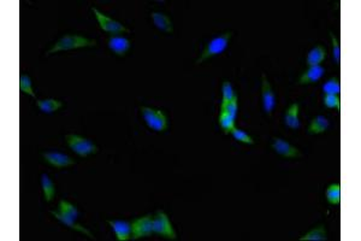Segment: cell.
I'll list each match as a JSON object with an SVG mask.
<instances>
[{
  "mask_svg": "<svg viewBox=\"0 0 361 241\" xmlns=\"http://www.w3.org/2000/svg\"><path fill=\"white\" fill-rule=\"evenodd\" d=\"M90 46H96V41L82 37V35L66 34L54 44V46L47 52L46 56L59 51H69V49L81 48V47H90Z\"/></svg>",
  "mask_w": 361,
  "mask_h": 241,
  "instance_id": "1",
  "label": "cell"
},
{
  "mask_svg": "<svg viewBox=\"0 0 361 241\" xmlns=\"http://www.w3.org/2000/svg\"><path fill=\"white\" fill-rule=\"evenodd\" d=\"M232 37V33L231 32H226L224 34L219 35V37L213 38L210 43L207 44L206 48H205L204 53L201 54V57L196 60V64H200V63L204 62L205 59L207 58L213 57V56H218V54H222L224 51L226 49L227 45H229V41L230 39Z\"/></svg>",
  "mask_w": 361,
  "mask_h": 241,
  "instance_id": "2",
  "label": "cell"
},
{
  "mask_svg": "<svg viewBox=\"0 0 361 241\" xmlns=\"http://www.w3.org/2000/svg\"><path fill=\"white\" fill-rule=\"evenodd\" d=\"M141 113L147 126L155 132H164L168 128V117L162 110L152 109V107L142 106L141 107Z\"/></svg>",
  "mask_w": 361,
  "mask_h": 241,
  "instance_id": "3",
  "label": "cell"
},
{
  "mask_svg": "<svg viewBox=\"0 0 361 241\" xmlns=\"http://www.w3.org/2000/svg\"><path fill=\"white\" fill-rule=\"evenodd\" d=\"M66 143H68L69 147H70L75 153H77L81 157H87L90 154L96 153L98 152V147L91 143L90 140L86 139V138L79 137V135L69 134L65 137Z\"/></svg>",
  "mask_w": 361,
  "mask_h": 241,
  "instance_id": "4",
  "label": "cell"
},
{
  "mask_svg": "<svg viewBox=\"0 0 361 241\" xmlns=\"http://www.w3.org/2000/svg\"><path fill=\"white\" fill-rule=\"evenodd\" d=\"M153 233L168 238V239H176V232H175L168 215L162 210H158L157 216L153 218Z\"/></svg>",
  "mask_w": 361,
  "mask_h": 241,
  "instance_id": "5",
  "label": "cell"
},
{
  "mask_svg": "<svg viewBox=\"0 0 361 241\" xmlns=\"http://www.w3.org/2000/svg\"><path fill=\"white\" fill-rule=\"evenodd\" d=\"M132 229L133 240L149 237L151 234H153V216L146 215L143 217L136 218L132 222Z\"/></svg>",
  "mask_w": 361,
  "mask_h": 241,
  "instance_id": "6",
  "label": "cell"
},
{
  "mask_svg": "<svg viewBox=\"0 0 361 241\" xmlns=\"http://www.w3.org/2000/svg\"><path fill=\"white\" fill-rule=\"evenodd\" d=\"M91 11L95 15L96 19H98L100 28H101L104 32L111 33V34H118V33H129V29L127 27H124L123 24L119 23V22L115 21V19L107 17L106 15H104L102 12L96 9V7H93Z\"/></svg>",
  "mask_w": 361,
  "mask_h": 241,
  "instance_id": "7",
  "label": "cell"
},
{
  "mask_svg": "<svg viewBox=\"0 0 361 241\" xmlns=\"http://www.w3.org/2000/svg\"><path fill=\"white\" fill-rule=\"evenodd\" d=\"M262 77H263V86H262L263 107L264 111L268 113L269 116H271L272 111H273L274 107H276V96H274L273 90H272L266 75L263 74Z\"/></svg>",
  "mask_w": 361,
  "mask_h": 241,
  "instance_id": "8",
  "label": "cell"
},
{
  "mask_svg": "<svg viewBox=\"0 0 361 241\" xmlns=\"http://www.w3.org/2000/svg\"><path fill=\"white\" fill-rule=\"evenodd\" d=\"M272 148L277 154L287 158H299L301 157V152L298 147L289 144L288 141L283 140L282 138H273L272 141Z\"/></svg>",
  "mask_w": 361,
  "mask_h": 241,
  "instance_id": "9",
  "label": "cell"
},
{
  "mask_svg": "<svg viewBox=\"0 0 361 241\" xmlns=\"http://www.w3.org/2000/svg\"><path fill=\"white\" fill-rule=\"evenodd\" d=\"M108 224L112 228L113 233H115L116 238H117L118 241H127L132 239V223L128 222V221H122V220H113V221H107Z\"/></svg>",
  "mask_w": 361,
  "mask_h": 241,
  "instance_id": "10",
  "label": "cell"
},
{
  "mask_svg": "<svg viewBox=\"0 0 361 241\" xmlns=\"http://www.w3.org/2000/svg\"><path fill=\"white\" fill-rule=\"evenodd\" d=\"M43 157L45 158L47 163L55 168H65L75 164V160L70 156L60 153V152H44Z\"/></svg>",
  "mask_w": 361,
  "mask_h": 241,
  "instance_id": "11",
  "label": "cell"
},
{
  "mask_svg": "<svg viewBox=\"0 0 361 241\" xmlns=\"http://www.w3.org/2000/svg\"><path fill=\"white\" fill-rule=\"evenodd\" d=\"M324 74H325V69L321 65L310 66V68L300 76L299 84L300 85L315 84V82L319 81V80L324 76Z\"/></svg>",
  "mask_w": 361,
  "mask_h": 241,
  "instance_id": "12",
  "label": "cell"
},
{
  "mask_svg": "<svg viewBox=\"0 0 361 241\" xmlns=\"http://www.w3.org/2000/svg\"><path fill=\"white\" fill-rule=\"evenodd\" d=\"M130 40L123 37H111L108 39V47L113 53L118 56H124L130 48Z\"/></svg>",
  "mask_w": 361,
  "mask_h": 241,
  "instance_id": "13",
  "label": "cell"
},
{
  "mask_svg": "<svg viewBox=\"0 0 361 241\" xmlns=\"http://www.w3.org/2000/svg\"><path fill=\"white\" fill-rule=\"evenodd\" d=\"M299 111H300V105L299 102H294L290 106L288 107L287 112H285L284 116V123L288 128L296 130L300 128V118H299Z\"/></svg>",
  "mask_w": 361,
  "mask_h": 241,
  "instance_id": "14",
  "label": "cell"
},
{
  "mask_svg": "<svg viewBox=\"0 0 361 241\" xmlns=\"http://www.w3.org/2000/svg\"><path fill=\"white\" fill-rule=\"evenodd\" d=\"M151 17H152V21H153L154 26L157 27L159 30H162V32H165V33L174 32V26H172L171 19L169 18L166 15H164V13H162V12H152Z\"/></svg>",
  "mask_w": 361,
  "mask_h": 241,
  "instance_id": "15",
  "label": "cell"
},
{
  "mask_svg": "<svg viewBox=\"0 0 361 241\" xmlns=\"http://www.w3.org/2000/svg\"><path fill=\"white\" fill-rule=\"evenodd\" d=\"M325 58H326V49H325L323 46L318 45L313 47V48L308 52L307 64L308 66L320 65V63L323 62Z\"/></svg>",
  "mask_w": 361,
  "mask_h": 241,
  "instance_id": "16",
  "label": "cell"
},
{
  "mask_svg": "<svg viewBox=\"0 0 361 241\" xmlns=\"http://www.w3.org/2000/svg\"><path fill=\"white\" fill-rule=\"evenodd\" d=\"M51 213L54 216L55 218H57L58 221H60V222L65 224V226H68L69 228L75 229V231L81 232V233H83V234L87 235V237H90V239H94V237H93V235H91V233L90 231H87V229H86L85 227L80 226V224H76V223H75V221H72V220H70V218H68V217H66V216H64L63 213L57 212V211H51Z\"/></svg>",
  "mask_w": 361,
  "mask_h": 241,
  "instance_id": "17",
  "label": "cell"
},
{
  "mask_svg": "<svg viewBox=\"0 0 361 241\" xmlns=\"http://www.w3.org/2000/svg\"><path fill=\"white\" fill-rule=\"evenodd\" d=\"M330 122L325 116H316L311 122L310 127H308V133L310 134H320L324 133L325 130L329 128Z\"/></svg>",
  "mask_w": 361,
  "mask_h": 241,
  "instance_id": "18",
  "label": "cell"
},
{
  "mask_svg": "<svg viewBox=\"0 0 361 241\" xmlns=\"http://www.w3.org/2000/svg\"><path fill=\"white\" fill-rule=\"evenodd\" d=\"M300 240H302V241H304V240H308V241H325V240H327V234H326V231H325V227L323 226V224L316 227V228H313L312 231L306 233L304 237L300 238Z\"/></svg>",
  "mask_w": 361,
  "mask_h": 241,
  "instance_id": "19",
  "label": "cell"
},
{
  "mask_svg": "<svg viewBox=\"0 0 361 241\" xmlns=\"http://www.w3.org/2000/svg\"><path fill=\"white\" fill-rule=\"evenodd\" d=\"M38 104V107L44 113H52L57 111L59 107H62V101L55 100V99H44V100H38L36 101Z\"/></svg>",
  "mask_w": 361,
  "mask_h": 241,
  "instance_id": "20",
  "label": "cell"
},
{
  "mask_svg": "<svg viewBox=\"0 0 361 241\" xmlns=\"http://www.w3.org/2000/svg\"><path fill=\"white\" fill-rule=\"evenodd\" d=\"M41 186H43L45 200L51 201L55 194V190L53 182H52V180L49 179L47 174H43V175H41Z\"/></svg>",
  "mask_w": 361,
  "mask_h": 241,
  "instance_id": "21",
  "label": "cell"
},
{
  "mask_svg": "<svg viewBox=\"0 0 361 241\" xmlns=\"http://www.w3.org/2000/svg\"><path fill=\"white\" fill-rule=\"evenodd\" d=\"M326 200L331 205H338L341 203V185L332 184L326 190Z\"/></svg>",
  "mask_w": 361,
  "mask_h": 241,
  "instance_id": "22",
  "label": "cell"
},
{
  "mask_svg": "<svg viewBox=\"0 0 361 241\" xmlns=\"http://www.w3.org/2000/svg\"><path fill=\"white\" fill-rule=\"evenodd\" d=\"M59 209L60 213H63L64 216H66L68 218H70L72 221H76L77 217H79V211H77V207L75 205L69 203V201L60 200L59 203Z\"/></svg>",
  "mask_w": 361,
  "mask_h": 241,
  "instance_id": "23",
  "label": "cell"
},
{
  "mask_svg": "<svg viewBox=\"0 0 361 241\" xmlns=\"http://www.w3.org/2000/svg\"><path fill=\"white\" fill-rule=\"evenodd\" d=\"M219 124H221L222 129L224 130L226 134H229L232 129L235 128V120L230 115H227L226 111L221 110V115H219Z\"/></svg>",
  "mask_w": 361,
  "mask_h": 241,
  "instance_id": "24",
  "label": "cell"
},
{
  "mask_svg": "<svg viewBox=\"0 0 361 241\" xmlns=\"http://www.w3.org/2000/svg\"><path fill=\"white\" fill-rule=\"evenodd\" d=\"M323 91L325 94H336L338 96L341 92V85L337 79H330L323 85Z\"/></svg>",
  "mask_w": 361,
  "mask_h": 241,
  "instance_id": "25",
  "label": "cell"
},
{
  "mask_svg": "<svg viewBox=\"0 0 361 241\" xmlns=\"http://www.w3.org/2000/svg\"><path fill=\"white\" fill-rule=\"evenodd\" d=\"M222 91H223V101H222L221 106H224V105H226L227 102L231 101L232 99L235 98L236 93H235L234 88H232L231 82H229V81H224Z\"/></svg>",
  "mask_w": 361,
  "mask_h": 241,
  "instance_id": "26",
  "label": "cell"
},
{
  "mask_svg": "<svg viewBox=\"0 0 361 241\" xmlns=\"http://www.w3.org/2000/svg\"><path fill=\"white\" fill-rule=\"evenodd\" d=\"M19 88L23 93L29 94L30 96L35 98V93L33 92V85L32 81H30V77L26 74L21 75V79H19Z\"/></svg>",
  "mask_w": 361,
  "mask_h": 241,
  "instance_id": "27",
  "label": "cell"
},
{
  "mask_svg": "<svg viewBox=\"0 0 361 241\" xmlns=\"http://www.w3.org/2000/svg\"><path fill=\"white\" fill-rule=\"evenodd\" d=\"M324 105L329 109L341 110V99L336 94H325Z\"/></svg>",
  "mask_w": 361,
  "mask_h": 241,
  "instance_id": "28",
  "label": "cell"
},
{
  "mask_svg": "<svg viewBox=\"0 0 361 241\" xmlns=\"http://www.w3.org/2000/svg\"><path fill=\"white\" fill-rule=\"evenodd\" d=\"M230 133H231L232 137H234L237 141H240V143L249 144V145H253V144H254V140L252 139V137H249V135L247 134L244 130H241V129L236 128V127H235V128L232 129Z\"/></svg>",
  "mask_w": 361,
  "mask_h": 241,
  "instance_id": "29",
  "label": "cell"
},
{
  "mask_svg": "<svg viewBox=\"0 0 361 241\" xmlns=\"http://www.w3.org/2000/svg\"><path fill=\"white\" fill-rule=\"evenodd\" d=\"M221 110L226 111L227 115L231 116L234 120H236V116H237V110H238V104H237V96L232 99L231 101L227 102L224 106H221Z\"/></svg>",
  "mask_w": 361,
  "mask_h": 241,
  "instance_id": "30",
  "label": "cell"
},
{
  "mask_svg": "<svg viewBox=\"0 0 361 241\" xmlns=\"http://www.w3.org/2000/svg\"><path fill=\"white\" fill-rule=\"evenodd\" d=\"M330 37H331V40H332V54H334L335 63L338 66H340V63H341V46H340V41H338L337 37H335L334 33H330Z\"/></svg>",
  "mask_w": 361,
  "mask_h": 241,
  "instance_id": "31",
  "label": "cell"
}]
</instances>
